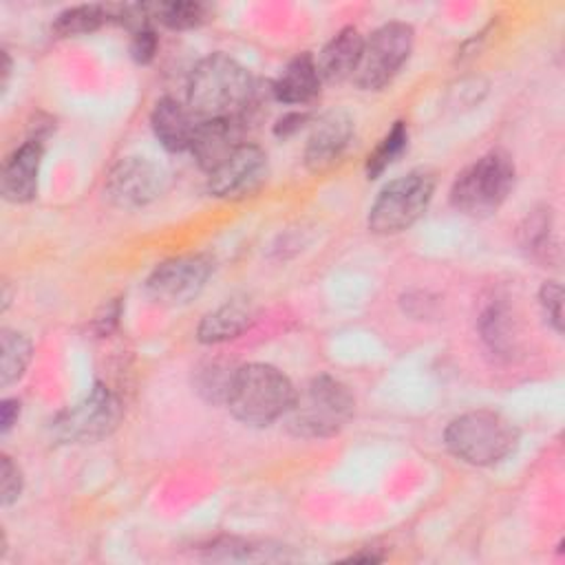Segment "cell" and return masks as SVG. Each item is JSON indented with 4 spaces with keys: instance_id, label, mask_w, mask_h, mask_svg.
Here are the masks:
<instances>
[{
    "instance_id": "18",
    "label": "cell",
    "mask_w": 565,
    "mask_h": 565,
    "mask_svg": "<svg viewBox=\"0 0 565 565\" xmlns=\"http://www.w3.org/2000/svg\"><path fill=\"white\" fill-rule=\"evenodd\" d=\"M252 324V309L243 300H227L205 313L196 327V338L203 344H218L238 338Z\"/></svg>"
},
{
    "instance_id": "20",
    "label": "cell",
    "mask_w": 565,
    "mask_h": 565,
    "mask_svg": "<svg viewBox=\"0 0 565 565\" xmlns=\"http://www.w3.org/2000/svg\"><path fill=\"white\" fill-rule=\"evenodd\" d=\"M0 347H2V362H0V384L9 386L18 382L33 355V344L31 340L13 329H2L0 331Z\"/></svg>"
},
{
    "instance_id": "4",
    "label": "cell",
    "mask_w": 565,
    "mask_h": 565,
    "mask_svg": "<svg viewBox=\"0 0 565 565\" xmlns=\"http://www.w3.org/2000/svg\"><path fill=\"white\" fill-rule=\"evenodd\" d=\"M444 444L470 466H492L516 448L519 430L501 413L479 408L455 417L444 430Z\"/></svg>"
},
{
    "instance_id": "14",
    "label": "cell",
    "mask_w": 565,
    "mask_h": 565,
    "mask_svg": "<svg viewBox=\"0 0 565 565\" xmlns=\"http://www.w3.org/2000/svg\"><path fill=\"white\" fill-rule=\"evenodd\" d=\"M150 126L166 150L183 152L192 146L199 119L188 106L179 104L177 99L161 97L150 113Z\"/></svg>"
},
{
    "instance_id": "17",
    "label": "cell",
    "mask_w": 565,
    "mask_h": 565,
    "mask_svg": "<svg viewBox=\"0 0 565 565\" xmlns=\"http://www.w3.org/2000/svg\"><path fill=\"white\" fill-rule=\"evenodd\" d=\"M236 146H238L236 121H201L199 119L190 152L194 154L196 163L205 172H212Z\"/></svg>"
},
{
    "instance_id": "24",
    "label": "cell",
    "mask_w": 565,
    "mask_h": 565,
    "mask_svg": "<svg viewBox=\"0 0 565 565\" xmlns=\"http://www.w3.org/2000/svg\"><path fill=\"white\" fill-rule=\"evenodd\" d=\"M508 327H510L508 313L501 305H490L479 318L481 338L494 353H508V349H510V329Z\"/></svg>"
},
{
    "instance_id": "13",
    "label": "cell",
    "mask_w": 565,
    "mask_h": 565,
    "mask_svg": "<svg viewBox=\"0 0 565 565\" xmlns=\"http://www.w3.org/2000/svg\"><path fill=\"white\" fill-rule=\"evenodd\" d=\"M44 148L40 139L24 141L4 163L2 170V196L11 203H26L38 192V177Z\"/></svg>"
},
{
    "instance_id": "26",
    "label": "cell",
    "mask_w": 565,
    "mask_h": 565,
    "mask_svg": "<svg viewBox=\"0 0 565 565\" xmlns=\"http://www.w3.org/2000/svg\"><path fill=\"white\" fill-rule=\"evenodd\" d=\"M539 302L543 307V313L547 316L550 324L556 333L563 331V289L554 280H545L539 289Z\"/></svg>"
},
{
    "instance_id": "7",
    "label": "cell",
    "mask_w": 565,
    "mask_h": 565,
    "mask_svg": "<svg viewBox=\"0 0 565 565\" xmlns=\"http://www.w3.org/2000/svg\"><path fill=\"white\" fill-rule=\"evenodd\" d=\"M415 31L406 22H386L364 40L360 64L353 82L362 90H380L386 86L411 57Z\"/></svg>"
},
{
    "instance_id": "11",
    "label": "cell",
    "mask_w": 565,
    "mask_h": 565,
    "mask_svg": "<svg viewBox=\"0 0 565 565\" xmlns=\"http://www.w3.org/2000/svg\"><path fill=\"white\" fill-rule=\"evenodd\" d=\"M166 188V172L148 157H124L106 177V194L119 207H143Z\"/></svg>"
},
{
    "instance_id": "2",
    "label": "cell",
    "mask_w": 565,
    "mask_h": 565,
    "mask_svg": "<svg viewBox=\"0 0 565 565\" xmlns=\"http://www.w3.org/2000/svg\"><path fill=\"white\" fill-rule=\"evenodd\" d=\"M296 397V386L276 366L249 362L234 371L227 408L247 426H269L285 417Z\"/></svg>"
},
{
    "instance_id": "9",
    "label": "cell",
    "mask_w": 565,
    "mask_h": 565,
    "mask_svg": "<svg viewBox=\"0 0 565 565\" xmlns=\"http://www.w3.org/2000/svg\"><path fill=\"white\" fill-rule=\"evenodd\" d=\"M214 263L207 254H183L159 263L146 280V291L161 305H185L201 294Z\"/></svg>"
},
{
    "instance_id": "5",
    "label": "cell",
    "mask_w": 565,
    "mask_h": 565,
    "mask_svg": "<svg viewBox=\"0 0 565 565\" xmlns=\"http://www.w3.org/2000/svg\"><path fill=\"white\" fill-rule=\"evenodd\" d=\"M516 168L508 152L490 150L461 170L450 188V203L466 216H490L514 188Z\"/></svg>"
},
{
    "instance_id": "30",
    "label": "cell",
    "mask_w": 565,
    "mask_h": 565,
    "mask_svg": "<svg viewBox=\"0 0 565 565\" xmlns=\"http://www.w3.org/2000/svg\"><path fill=\"white\" fill-rule=\"evenodd\" d=\"M18 417H20V402L15 397L2 399V404H0V430L9 433L11 426L18 422Z\"/></svg>"
},
{
    "instance_id": "8",
    "label": "cell",
    "mask_w": 565,
    "mask_h": 565,
    "mask_svg": "<svg viewBox=\"0 0 565 565\" xmlns=\"http://www.w3.org/2000/svg\"><path fill=\"white\" fill-rule=\"evenodd\" d=\"M121 419V406L115 393L95 384L79 402L62 411L51 430L60 441H95L110 435Z\"/></svg>"
},
{
    "instance_id": "12",
    "label": "cell",
    "mask_w": 565,
    "mask_h": 565,
    "mask_svg": "<svg viewBox=\"0 0 565 565\" xmlns=\"http://www.w3.org/2000/svg\"><path fill=\"white\" fill-rule=\"evenodd\" d=\"M353 135V121L342 110H331L322 115L307 139L305 146V166L311 172L329 170L347 150Z\"/></svg>"
},
{
    "instance_id": "31",
    "label": "cell",
    "mask_w": 565,
    "mask_h": 565,
    "mask_svg": "<svg viewBox=\"0 0 565 565\" xmlns=\"http://www.w3.org/2000/svg\"><path fill=\"white\" fill-rule=\"evenodd\" d=\"M305 119H307V117L300 115V113H289V115H285V117H280V119L276 121L274 132H276L278 137H287V135L296 132V130L302 126Z\"/></svg>"
},
{
    "instance_id": "16",
    "label": "cell",
    "mask_w": 565,
    "mask_h": 565,
    "mask_svg": "<svg viewBox=\"0 0 565 565\" xmlns=\"http://www.w3.org/2000/svg\"><path fill=\"white\" fill-rule=\"evenodd\" d=\"M320 73L311 53H300L287 62L271 84V93L280 104H309L320 93Z\"/></svg>"
},
{
    "instance_id": "1",
    "label": "cell",
    "mask_w": 565,
    "mask_h": 565,
    "mask_svg": "<svg viewBox=\"0 0 565 565\" xmlns=\"http://www.w3.org/2000/svg\"><path fill=\"white\" fill-rule=\"evenodd\" d=\"M252 97L249 71L225 53L203 57L190 73L188 108L201 121H238Z\"/></svg>"
},
{
    "instance_id": "6",
    "label": "cell",
    "mask_w": 565,
    "mask_h": 565,
    "mask_svg": "<svg viewBox=\"0 0 565 565\" xmlns=\"http://www.w3.org/2000/svg\"><path fill=\"white\" fill-rule=\"evenodd\" d=\"M435 192L430 172L413 170L382 188L369 210V230L373 234H399L426 212Z\"/></svg>"
},
{
    "instance_id": "23",
    "label": "cell",
    "mask_w": 565,
    "mask_h": 565,
    "mask_svg": "<svg viewBox=\"0 0 565 565\" xmlns=\"http://www.w3.org/2000/svg\"><path fill=\"white\" fill-rule=\"evenodd\" d=\"M234 371L236 369H232L227 364H221V362L205 364L203 369H199V373L194 377L196 393L210 404H225Z\"/></svg>"
},
{
    "instance_id": "15",
    "label": "cell",
    "mask_w": 565,
    "mask_h": 565,
    "mask_svg": "<svg viewBox=\"0 0 565 565\" xmlns=\"http://www.w3.org/2000/svg\"><path fill=\"white\" fill-rule=\"evenodd\" d=\"M364 49V38L355 26L340 29L318 53L316 66L320 79L324 82H342L353 77Z\"/></svg>"
},
{
    "instance_id": "3",
    "label": "cell",
    "mask_w": 565,
    "mask_h": 565,
    "mask_svg": "<svg viewBox=\"0 0 565 565\" xmlns=\"http://www.w3.org/2000/svg\"><path fill=\"white\" fill-rule=\"evenodd\" d=\"M355 399L335 377L322 373L305 384L287 411V430L305 439H324L338 435L353 417Z\"/></svg>"
},
{
    "instance_id": "29",
    "label": "cell",
    "mask_w": 565,
    "mask_h": 565,
    "mask_svg": "<svg viewBox=\"0 0 565 565\" xmlns=\"http://www.w3.org/2000/svg\"><path fill=\"white\" fill-rule=\"evenodd\" d=\"M119 313H121V305H119L117 298H115L113 302H106V305L102 307V311L95 316L93 329H95L99 335H108V333L117 327Z\"/></svg>"
},
{
    "instance_id": "10",
    "label": "cell",
    "mask_w": 565,
    "mask_h": 565,
    "mask_svg": "<svg viewBox=\"0 0 565 565\" xmlns=\"http://www.w3.org/2000/svg\"><path fill=\"white\" fill-rule=\"evenodd\" d=\"M267 179V154L254 143H238L212 172L207 192L218 199H243L254 194Z\"/></svg>"
},
{
    "instance_id": "28",
    "label": "cell",
    "mask_w": 565,
    "mask_h": 565,
    "mask_svg": "<svg viewBox=\"0 0 565 565\" xmlns=\"http://www.w3.org/2000/svg\"><path fill=\"white\" fill-rule=\"evenodd\" d=\"M130 53L139 64H148L154 53H157V35L150 26H143L139 31L132 33V44H130Z\"/></svg>"
},
{
    "instance_id": "19",
    "label": "cell",
    "mask_w": 565,
    "mask_h": 565,
    "mask_svg": "<svg viewBox=\"0 0 565 565\" xmlns=\"http://www.w3.org/2000/svg\"><path fill=\"white\" fill-rule=\"evenodd\" d=\"M108 22H117V4H77L64 9L55 18L53 33L57 38L84 35L102 29Z\"/></svg>"
},
{
    "instance_id": "27",
    "label": "cell",
    "mask_w": 565,
    "mask_h": 565,
    "mask_svg": "<svg viewBox=\"0 0 565 565\" xmlns=\"http://www.w3.org/2000/svg\"><path fill=\"white\" fill-rule=\"evenodd\" d=\"M547 234H550L547 216L543 212L530 216L527 225L523 227V247L530 249L532 254H545L547 252Z\"/></svg>"
},
{
    "instance_id": "21",
    "label": "cell",
    "mask_w": 565,
    "mask_h": 565,
    "mask_svg": "<svg viewBox=\"0 0 565 565\" xmlns=\"http://www.w3.org/2000/svg\"><path fill=\"white\" fill-rule=\"evenodd\" d=\"M150 18L161 22L172 31H188L201 26L207 20V7L194 0H170L148 4Z\"/></svg>"
},
{
    "instance_id": "22",
    "label": "cell",
    "mask_w": 565,
    "mask_h": 565,
    "mask_svg": "<svg viewBox=\"0 0 565 565\" xmlns=\"http://www.w3.org/2000/svg\"><path fill=\"white\" fill-rule=\"evenodd\" d=\"M408 146V128L404 121H395L393 128L382 137L373 152H369L364 172L369 179H377Z\"/></svg>"
},
{
    "instance_id": "25",
    "label": "cell",
    "mask_w": 565,
    "mask_h": 565,
    "mask_svg": "<svg viewBox=\"0 0 565 565\" xmlns=\"http://www.w3.org/2000/svg\"><path fill=\"white\" fill-rule=\"evenodd\" d=\"M22 486H24V477L20 466L9 455H2L0 457V503L7 508L13 501H18Z\"/></svg>"
}]
</instances>
